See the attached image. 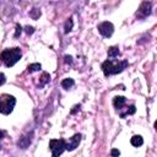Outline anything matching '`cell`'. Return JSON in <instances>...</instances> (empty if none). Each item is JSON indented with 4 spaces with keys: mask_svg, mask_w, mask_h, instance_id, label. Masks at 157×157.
<instances>
[{
    "mask_svg": "<svg viewBox=\"0 0 157 157\" xmlns=\"http://www.w3.org/2000/svg\"><path fill=\"white\" fill-rule=\"evenodd\" d=\"M129 65L128 60H113V59H108L105 61H103L102 64V70L103 74L105 76H110V75H115V74H120L124 69H126V66Z\"/></svg>",
    "mask_w": 157,
    "mask_h": 157,
    "instance_id": "1",
    "label": "cell"
},
{
    "mask_svg": "<svg viewBox=\"0 0 157 157\" xmlns=\"http://www.w3.org/2000/svg\"><path fill=\"white\" fill-rule=\"evenodd\" d=\"M0 59L1 61L7 66V67H11L13 66L20 59H21V49L20 48H9V49H5L1 52L0 54Z\"/></svg>",
    "mask_w": 157,
    "mask_h": 157,
    "instance_id": "2",
    "label": "cell"
},
{
    "mask_svg": "<svg viewBox=\"0 0 157 157\" xmlns=\"http://www.w3.org/2000/svg\"><path fill=\"white\" fill-rule=\"evenodd\" d=\"M16 104V99L13 96H10V94H1L0 96V113L1 114H10L12 110H13V107Z\"/></svg>",
    "mask_w": 157,
    "mask_h": 157,
    "instance_id": "3",
    "label": "cell"
},
{
    "mask_svg": "<svg viewBox=\"0 0 157 157\" xmlns=\"http://www.w3.org/2000/svg\"><path fill=\"white\" fill-rule=\"evenodd\" d=\"M49 147L53 157H59L66 150V142L64 139H53L49 141Z\"/></svg>",
    "mask_w": 157,
    "mask_h": 157,
    "instance_id": "4",
    "label": "cell"
},
{
    "mask_svg": "<svg viewBox=\"0 0 157 157\" xmlns=\"http://www.w3.org/2000/svg\"><path fill=\"white\" fill-rule=\"evenodd\" d=\"M98 32H99L103 37L109 38V37L113 34V32H114V26H113L112 22L104 21V22H102V23L98 25Z\"/></svg>",
    "mask_w": 157,
    "mask_h": 157,
    "instance_id": "5",
    "label": "cell"
},
{
    "mask_svg": "<svg viewBox=\"0 0 157 157\" xmlns=\"http://www.w3.org/2000/svg\"><path fill=\"white\" fill-rule=\"evenodd\" d=\"M151 9H152L151 2H150V1H144V2L140 5V7H139V10H137V12H136V16H137L139 18H145V17H147V16L151 13Z\"/></svg>",
    "mask_w": 157,
    "mask_h": 157,
    "instance_id": "6",
    "label": "cell"
},
{
    "mask_svg": "<svg viewBox=\"0 0 157 157\" xmlns=\"http://www.w3.org/2000/svg\"><path fill=\"white\" fill-rule=\"evenodd\" d=\"M80 141H81V134H75L72 137H70L69 142H66V150L67 151H74L78 146Z\"/></svg>",
    "mask_w": 157,
    "mask_h": 157,
    "instance_id": "7",
    "label": "cell"
},
{
    "mask_svg": "<svg viewBox=\"0 0 157 157\" xmlns=\"http://www.w3.org/2000/svg\"><path fill=\"white\" fill-rule=\"evenodd\" d=\"M32 132L31 134H27L26 136H22L20 140H18V142H17V146L18 147H21V148H27L28 146H29V144L32 142Z\"/></svg>",
    "mask_w": 157,
    "mask_h": 157,
    "instance_id": "8",
    "label": "cell"
},
{
    "mask_svg": "<svg viewBox=\"0 0 157 157\" xmlns=\"http://www.w3.org/2000/svg\"><path fill=\"white\" fill-rule=\"evenodd\" d=\"M125 102H126V98L123 97V96H117V97H114V99H113V104H114V107L117 108V110L123 109Z\"/></svg>",
    "mask_w": 157,
    "mask_h": 157,
    "instance_id": "9",
    "label": "cell"
},
{
    "mask_svg": "<svg viewBox=\"0 0 157 157\" xmlns=\"http://www.w3.org/2000/svg\"><path fill=\"white\" fill-rule=\"evenodd\" d=\"M130 142H131L132 146H135V147H140V146L144 144V139H142L140 135H135V136L131 137Z\"/></svg>",
    "mask_w": 157,
    "mask_h": 157,
    "instance_id": "10",
    "label": "cell"
},
{
    "mask_svg": "<svg viewBox=\"0 0 157 157\" xmlns=\"http://www.w3.org/2000/svg\"><path fill=\"white\" fill-rule=\"evenodd\" d=\"M74 83H75L74 78L67 77V78H64V80L61 81V87L65 88V90H69V88H71V87L74 86Z\"/></svg>",
    "mask_w": 157,
    "mask_h": 157,
    "instance_id": "11",
    "label": "cell"
},
{
    "mask_svg": "<svg viewBox=\"0 0 157 157\" xmlns=\"http://www.w3.org/2000/svg\"><path fill=\"white\" fill-rule=\"evenodd\" d=\"M39 78H40L39 87H43L44 85H47V83L50 81V76H49V74H48V72H43V74H42V76H40Z\"/></svg>",
    "mask_w": 157,
    "mask_h": 157,
    "instance_id": "12",
    "label": "cell"
},
{
    "mask_svg": "<svg viewBox=\"0 0 157 157\" xmlns=\"http://www.w3.org/2000/svg\"><path fill=\"white\" fill-rule=\"evenodd\" d=\"M119 48L118 47H110L109 49H108V56L109 58H115V56H118L119 55Z\"/></svg>",
    "mask_w": 157,
    "mask_h": 157,
    "instance_id": "13",
    "label": "cell"
},
{
    "mask_svg": "<svg viewBox=\"0 0 157 157\" xmlns=\"http://www.w3.org/2000/svg\"><path fill=\"white\" fill-rule=\"evenodd\" d=\"M135 110H136L135 105H134V104H131L130 107H128V108H126V110H125L124 113H120V118H124L125 115H129V114H134V113H135Z\"/></svg>",
    "mask_w": 157,
    "mask_h": 157,
    "instance_id": "14",
    "label": "cell"
},
{
    "mask_svg": "<svg viewBox=\"0 0 157 157\" xmlns=\"http://www.w3.org/2000/svg\"><path fill=\"white\" fill-rule=\"evenodd\" d=\"M72 26H74V21H72V18H69V20L65 22V26H64L65 33H69V32L72 29Z\"/></svg>",
    "mask_w": 157,
    "mask_h": 157,
    "instance_id": "15",
    "label": "cell"
},
{
    "mask_svg": "<svg viewBox=\"0 0 157 157\" xmlns=\"http://www.w3.org/2000/svg\"><path fill=\"white\" fill-rule=\"evenodd\" d=\"M40 64H38V63H34V64H31V65H28V72L31 74V72H34V71H39L40 70Z\"/></svg>",
    "mask_w": 157,
    "mask_h": 157,
    "instance_id": "16",
    "label": "cell"
},
{
    "mask_svg": "<svg viewBox=\"0 0 157 157\" xmlns=\"http://www.w3.org/2000/svg\"><path fill=\"white\" fill-rule=\"evenodd\" d=\"M29 16H31L33 20H37V18L40 16V11H39L38 9H33V10H31V12H29Z\"/></svg>",
    "mask_w": 157,
    "mask_h": 157,
    "instance_id": "17",
    "label": "cell"
},
{
    "mask_svg": "<svg viewBox=\"0 0 157 157\" xmlns=\"http://www.w3.org/2000/svg\"><path fill=\"white\" fill-rule=\"evenodd\" d=\"M110 156H112V157H119V156H120V152H119V150H117V148H113V150L110 151Z\"/></svg>",
    "mask_w": 157,
    "mask_h": 157,
    "instance_id": "18",
    "label": "cell"
},
{
    "mask_svg": "<svg viewBox=\"0 0 157 157\" xmlns=\"http://www.w3.org/2000/svg\"><path fill=\"white\" fill-rule=\"evenodd\" d=\"M22 32V27L20 25H16V32H15V37H18Z\"/></svg>",
    "mask_w": 157,
    "mask_h": 157,
    "instance_id": "19",
    "label": "cell"
},
{
    "mask_svg": "<svg viewBox=\"0 0 157 157\" xmlns=\"http://www.w3.org/2000/svg\"><path fill=\"white\" fill-rule=\"evenodd\" d=\"M25 29H26V33L27 34H32L34 32V28L32 26H27V27H25Z\"/></svg>",
    "mask_w": 157,
    "mask_h": 157,
    "instance_id": "20",
    "label": "cell"
},
{
    "mask_svg": "<svg viewBox=\"0 0 157 157\" xmlns=\"http://www.w3.org/2000/svg\"><path fill=\"white\" fill-rule=\"evenodd\" d=\"M5 81H6V76H5L2 72H0V86H1V85H4V83H5Z\"/></svg>",
    "mask_w": 157,
    "mask_h": 157,
    "instance_id": "21",
    "label": "cell"
},
{
    "mask_svg": "<svg viewBox=\"0 0 157 157\" xmlns=\"http://www.w3.org/2000/svg\"><path fill=\"white\" fill-rule=\"evenodd\" d=\"M65 63H67V64H72V58H71L70 55H66V56H65Z\"/></svg>",
    "mask_w": 157,
    "mask_h": 157,
    "instance_id": "22",
    "label": "cell"
},
{
    "mask_svg": "<svg viewBox=\"0 0 157 157\" xmlns=\"http://www.w3.org/2000/svg\"><path fill=\"white\" fill-rule=\"evenodd\" d=\"M2 137H4V132H2V131H1V130H0V140H1V139H2Z\"/></svg>",
    "mask_w": 157,
    "mask_h": 157,
    "instance_id": "23",
    "label": "cell"
}]
</instances>
